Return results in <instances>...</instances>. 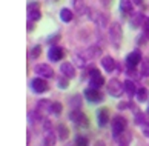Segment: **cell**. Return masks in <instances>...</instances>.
<instances>
[{"label": "cell", "mask_w": 149, "mask_h": 146, "mask_svg": "<svg viewBox=\"0 0 149 146\" xmlns=\"http://www.w3.org/2000/svg\"><path fill=\"white\" fill-rule=\"evenodd\" d=\"M94 146H104V142H102V140H97L95 142V145Z\"/></svg>", "instance_id": "obj_35"}, {"label": "cell", "mask_w": 149, "mask_h": 146, "mask_svg": "<svg viewBox=\"0 0 149 146\" xmlns=\"http://www.w3.org/2000/svg\"><path fill=\"white\" fill-rule=\"evenodd\" d=\"M143 126H145V128H143V129H145V136L149 137V123H146V125H143Z\"/></svg>", "instance_id": "obj_34"}, {"label": "cell", "mask_w": 149, "mask_h": 146, "mask_svg": "<svg viewBox=\"0 0 149 146\" xmlns=\"http://www.w3.org/2000/svg\"><path fill=\"white\" fill-rule=\"evenodd\" d=\"M63 111V105L60 102H52V106H51V114H56V115H60Z\"/></svg>", "instance_id": "obj_23"}, {"label": "cell", "mask_w": 149, "mask_h": 146, "mask_svg": "<svg viewBox=\"0 0 149 146\" xmlns=\"http://www.w3.org/2000/svg\"><path fill=\"white\" fill-rule=\"evenodd\" d=\"M140 74H141L143 77H149V59H143V60H141Z\"/></svg>", "instance_id": "obj_22"}, {"label": "cell", "mask_w": 149, "mask_h": 146, "mask_svg": "<svg viewBox=\"0 0 149 146\" xmlns=\"http://www.w3.org/2000/svg\"><path fill=\"white\" fill-rule=\"evenodd\" d=\"M45 145L46 146H54L56 145V134L52 131H48L46 136H45Z\"/></svg>", "instance_id": "obj_21"}, {"label": "cell", "mask_w": 149, "mask_h": 146, "mask_svg": "<svg viewBox=\"0 0 149 146\" xmlns=\"http://www.w3.org/2000/svg\"><path fill=\"white\" fill-rule=\"evenodd\" d=\"M109 37H111V42L114 45H120L121 37H123V32H121V26L118 23H112L109 26Z\"/></svg>", "instance_id": "obj_4"}, {"label": "cell", "mask_w": 149, "mask_h": 146, "mask_svg": "<svg viewBox=\"0 0 149 146\" xmlns=\"http://www.w3.org/2000/svg\"><path fill=\"white\" fill-rule=\"evenodd\" d=\"M148 114H149V108H148Z\"/></svg>", "instance_id": "obj_37"}, {"label": "cell", "mask_w": 149, "mask_h": 146, "mask_svg": "<svg viewBox=\"0 0 149 146\" xmlns=\"http://www.w3.org/2000/svg\"><path fill=\"white\" fill-rule=\"evenodd\" d=\"M141 61V54L140 51H132L128 57H126V65H128V69H135V66Z\"/></svg>", "instance_id": "obj_7"}, {"label": "cell", "mask_w": 149, "mask_h": 146, "mask_svg": "<svg viewBox=\"0 0 149 146\" xmlns=\"http://www.w3.org/2000/svg\"><path fill=\"white\" fill-rule=\"evenodd\" d=\"M120 11L123 14H131L132 13V3H131V0H120Z\"/></svg>", "instance_id": "obj_17"}, {"label": "cell", "mask_w": 149, "mask_h": 146, "mask_svg": "<svg viewBox=\"0 0 149 146\" xmlns=\"http://www.w3.org/2000/svg\"><path fill=\"white\" fill-rule=\"evenodd\" d=\"M85 97L89 100V102H92V103H98V102H102L103 95H102V92L98 91V89H95V88H88L86 91H85Z\"/></svg>", "instance_id": "obj_8"}, {"label": "cell", "mask_w": 149, "mask_h": 146, "mask_svg": "<svg viewBox=\"0 0 149 146\" xmlns=\"http://www.w3.org/2000/svg\"><path fill=\"white\" fill-rule=\"evenodd\" d=\"M69 120L79 123V125L81 123L83 126H88V119L83 115V112L80 111V108H79V109H72V111L69 112Z\"/></svg>", "instance_id": "obj_6"}, {"label": "cell", "mask_w": 149, "mask_h": 146, "mask_svg": "<svg viewBox=\"0 0 149 146\" xmlns=\"http://www.w3.org/2000/svg\"><path fill=\"white\" fill-rule=\"evenodd\" d=\"M97 119H98V126H104V125H108V122H109V112L106 108H102V109H98V114H97Z\"/></svg>", "instance_id": "obj_14"}, {"label": "cell", "mask_w": 149, "mask_h": 146, "mask_svg": "<svg viewBox=\"0 0 149 146\" xmlns=\"http://www.w3.org/2000/svg\"><path fill=\"white\" fill-rule=\"evenodd\" d=\"M57 134H58V138L60 140H66V138H68V136H69V131H68V128H66L63 123H62V125L57 126Z\"/></svg>", "instance_id": "obj_20"}, {"label": "cell", "mask_w": 149, "mask_h": 146, "mask_svg": "<svg viewBox=\"0 0 149 146\" xmlns=\"http://www.w3.org/2000/svg\"><path fill=\"white\" fill-rule=\"evenodd\" d=\"M143 32H145V37L149 40V17L143 19Z\"/></svg>", "instance_id": "obj_27"}, {"label": "cell", "mask_w": 149, "mask_h": 146, "mask_svg": "<svg viewBox=\"0 0 149 146\" xmlns=\"http://www.w3.org/2000/svg\"><path fill=\"white\" fill-rule=\"evenodd\" d=\"M34 72H36V74H38V77H43V78H51V77H54V69H52L49 65H46V63L37 65L36 68H34Z\"/></svg>", "instance_id": "obj_5"}, {"label": "cell", "mask_w": 149, "mask_h": 146, "mask_svg": "<svg viewBox=\"0 0 149 146\" xmlns=\"http://www.w3.org/2000/svg\"><path fill=\"white\" fill-rule=\"evenodd\" d=\"M43 126H45L46 132H48V131H52V125H51V122H49V120H45V122H43Z\"/></svg>", "instance_id": "obj_33"}, {"label": "cell", "mask_w": 149, "mask_h": 146, "mask_svg": "<svg viewBox=\"0 0 149 146\" xmlns=\"http://www.w3.org/2000/svg\"><path fill=\"white\" fill-rule=\"evenodd\" d=\"M123 85H125V92L128 94V97H129V98H131V97H134V95L137 94L135 83L132 82V80H129V78H128V80H126V82L123 83Z\"/></svg>", "instance_id": "obj_15"}, {"label": "cell", "mask_w": 149, "mask_h": 146, "mask_svg": "<svg viewBox=\"0 0 149 146\" xmlns=\"http://www.w3.org/2000/svg\"><path fill=\"white\" fill-rule=\"evenodd\" d=\"M137 102H140V103H143V102H146L148 100V97H149V92H148V89L146 88H139L137 89Z\"/></svg>", "instance_id": "obj_18"}, {"label": "cell", "mask_w": 149, "mask_h": 146, "mask_svg": "<svg viewBox=\"0 0 149 146\" xmlns=\"http://www.w3.org/2000/svg\"><path fill=\"white\" fill-rule=\"evenodd\" d=\"M51 106H52V102H48V100H40V102L37 103V109L40 114H43V112H51Z\"/></svg>", "instance_id": "obj_16"}, {"label": "cell", "mask_w": 149, "mask_h": 146, "mask_svg": "<svg viewBox=\"0 0 149 146\" xmlns=\"http://www.w3.org/2000/svg\"><path fill=\"white\" fill-rule=\"evenodd\" d=\"M40 52H42V46H40V45H37V46L32 48V51H31V57H32V59H37L38 55H40Z\"/></svg>", "instance_id": "obj_29"}, {"label": "cell", "mask_w": 149, "mask_h": 146, "mask_svg": "<svg viewBox=\"0 0 149 146\" xmlns=\"http://www.w3.org/2000/svg\"><path fill=\"white\" fill-rule=\"evenodd\" d=\"M58 88H68V77H65V78H58Z\"/></svg>", "instance_id": "obj_32"}, {"label": "cell", "mask_w": 149, "mask_h": 146, "mask_svg": "<svg viewBox=\"0 0 149 146\" xmlns=\"http://www.w3.org/2000/svg\"><path fill=\"white\" fill-rule=\"evenodd\" d=\"M75 145L77 146H89V140H88L85 136H79L75 138Z\"/></svg>", "instance_id": "obj_26"}, {"label": "cell", "mask_w": 149, "mask_h": 146, "mask_svg": "<svg viewBox=\"0 0 149 146\" xmlns=\"http://www.w3.org/2000/svg\"><path fill=\"white\" fill-rule=\"evenodd\" d=\"M31 88H32V91L37 92V94H42V92H46L49 86H48V83L46 80L43 77H37V78H32L31 80Z\"/></svg>", "instance_id": "obj_3"}, {"label": "cell", "mask_w": 149, "mask_h": 146, "mask_svg": "<svg viewBox=\"0 0 149 146\" xmlns=\"http://www.w3.org/2000/svg\"><path fill=\"white\" fill-rule=\"evenodd\" d=\"M102 66L106 72H112L115 69V61H114V59L111 57V55H104V57L102 59Z\"/></svg>", "instance_id": "obj_12"}, {"label": "cell", "mask_w": 149, "mask_h": 146, "mask_svg": "<svg viewBox=\"0 0 149 146\" xmlns=\"http://www.w3.org/2000/svg\"><path fill=\"white\" fill-rule=\"evenodd\" d=\"M135 123H137V125H141V126L146 125V123H148L146 122V117L143 115V114H137L135 115Z\"/></svg>", "instance_id": "obj_30"}, {"label": "cell", "mask_w": 149, "mask_h": 146, "mask_svg": "<svg viewBox=\"0 0 149 146\" xmlns=\"http://www.w3.org/2000/svg\"><path fill=\"white\" fill-rule=\"evenodd\" d=\"M132 3H134V5H141L143 0H132Z\"/></svg>", "instance_id": "obj_36"}, {"label": "cell", "mask_w": 149, "mask_h": 146, "mask_svg": "<svg viewBox=\"0 0 149 146\" xmlns=\"http://www.w3.org/2000/svg\"><path fill=\"white\" fill-rule=\"evenodd\" d=\"M141 20H143L141 14H137L135 17H134V20H132V26H134V28H137V26L140 25V22H141Z\"/></svg>", "instance_id": "obj_31"}, {"label": "cell", "mask_w": 149, "mask_h": 146, "mask_svg": "<svg viewBox=\"0 0 149 146\" xmlns=\"http://www.w3.org/2000/svg\"><path fill=\"white\" fill-rule=\"evenodd\" d=\"M89 74H91V88L98 89L100 86L104 85V78L102 77V74H100L97 69H91Z\"/></svg>", "instance_id": "obj_9"}, {"label": "cell", "mask_w": 149, "mask_h": 146, "mask_svg": "<svg viewBox=\"0 0 149 146\" xmlns=\"http://www.w3.org/2000/svg\"><path fill=\"white\" fill-rule=\"evenodd\" d=\"M48 57H49V60H52V61L62 60L63 59V49L60 46H51L49 51H48Z\"/></svg>", "instance_id": "obj_10"}, {"label": "cell", "mask_w": 149, "mask_h": 146, "mask_svg": "<svg viewBox=\"0 0 149 146\" xmlns=\"http://www.w3.org/2000/svg\"><path fill=\"white\" fill-rule=\"evenodd\" d=\"M72 15H74L72 11L68 9V8H63L62 11H60V19H62V22H66V23L72 20Z\"/></svg>", "instance_id": "obj_19"}, {"label": "cell", "mask_w": 149, "mask_h": 146, "mask_svg": "<svg viewBox=\"0 0 149 146\" xmlns=\"http://www.w3.org/2000/svg\"><path fill=\"white\" fill-rule=\"evenodd\" d=\"M28 14H29V20H38L42 17V14H40V9H38V3H31L29 6H28Z\"/></svg>", "instance_id": "obj_11"}, {"label": "cell", "mask_w": 149, "mask_h": 146, "mask_svg": "<svg viewBox=\"0 0 149 146\" xmlns=\"http://www.w3.org/2000/svg\"><path fill=\"white\" fill-rule=\"evenodd\" d=\"M121 146H125V145H121Z\"/></svg>", "instance_id": "obj_38"}, {"label": "cell", "mask_w": 149, "mask_h": 146, "mask_svg": "<svg viewBox=\"0 0 149 146\" xmlns=\"http://www.w3.org/2000/svg\"><path fill=\"white\" fill-rule=\"evenodd\" d=\"M111 128H112V136L115 138H118L121 134L126 131V119H125V117H121V115H115L112 119Z\"/></svg>", "instance_id": "obj_1"}, {"label": "cell", "mask_w": 149, "mask_h": 146, "mask_svg": "<svg viewBox=\"0 0 149 146\" xmlns=\"http://www.w3.org/2000/svg\"><path fill=\"white\" fill-rule=\"evenodd\" d=\"M60 71H62L63 77H68V78H72L75 75V69L74 66L69 63V61H66V63H62V66H60Z\"/></svg>", "instance_id": "obj_13"}, {"label": "cell", "mask_w": 149, "mask_h": 146, "mask_svg": "<svg viewBox=\"0 0 149 146\" xmlns=\"http://www.w3.org/2000/svg\"><path fill=\"white\" fill-rule=\"evenodd\" d=\"M117 140H118L121 145H125V146H126V143H129V142H131V134H125V132H123Z\"/></svg>", "instance_id": "obj_28"}, {"label": "cell", "mask_w": 149, "mask_h": 146, "mask_svg": "<svg viewBox=\"0 0 149 146\" xmlns=\"http://www.w3.org/2000/svg\"><path fill=\"white\" fill-rule=\"evenodd\" d=\"M91 17L95 20L98 25H102V26H104V23H106V17H103V15L98 13V11H94V14L91 15Z\"/></svg>", "instance_id": "obj_24"}, {"label": "cell", "mask_w": 149, "mask_h": 146, "mask_svg": "<svg viewBox=\"0 0 149 146\" xmlns=\"http://www.w3.org/2000/svg\"><path fill=\"white\" fill-rule=\"evenodd\" d=\"M74 2V8L79 11V14H83L85 11H86V6L83 5V2H81V0H72Z\"/></svg>", "instance_id": "obj_25"}, {"label": "cell", "mask_w": 149, "mask_h": 146, "mask_svg": "<svg viewBox=\"0 0 149 146\" xmlns=\"http://www.w3.org/2000/svg\"><path fill=\"white\" fill-rule=\"evenodd\" d=\"M125 91V85L123 83H120L117 78H111V80L108 82V92L112 95V97H120L121 94Z\"/></svg>", "instance_id": "obj_2"}]
</instances>
